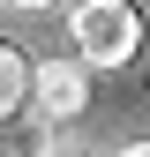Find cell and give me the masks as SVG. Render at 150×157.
Here are the masks:
<instances>
[{
    "label": "cell",
    "mask_w": 150,
    "mask_h": 157,
    "mask_svg": "<svg viewBox=\"0 0 150 157\" xmlns=\"http://www.w3.org/2000/svg\"><path fill=\"white\" fill-rule=\"evenodd\" d=\"M30 105L45 112V120H75V112H90V60H83V52H53V60H38Z\"/></svg>",
    "instance_id": "obj_2"
},
{
    "label": "cell",
    "mask_w": 150,
    "mask_h": 157,
    "mask_svg": "<svg viewBox=\"0 0 150 157\" xmlns=\"http://www.w3.org/2000/svg\"><path fill=\"white\" fill-rule=\"evenodd\" d=\"M53 150H60V120H45L38 105L0 120V157H53Z\"/></svg>",
    "instance_id": "obj_3"
},
{
    "label": "cell",
    "mask_w": 150,
    "mask_h": 157,
    "mask_svg": "<svg viewBox=\"0 0 150 157\" xmlns=\"http://www.w3.org/2000/svg\"><path fill=\"white\" fill-rule=\"evenodd\" d=\"M68 37L90 67H128L143 52V8L135 0H83L68 15Z\"/></svg>",
    "instance_id": "obj_1"
},
{
    "label": "cell",
    "mask_w": 150,
    "mask_h": 157,
    "mask_svg": "<svg viewBox=\"0 0 150 157\" xmlns=\"http://www.w3.org/2000/svg\"><path fill=\"white\" fill-rule=\"evenodd\" d=\"M30 82H38V60H23V45L0 37V120L30 105Z\"/></svg>",
    "instance_id": "obj_4"
},
{
    "label": "cell",
    "mask_w": 150,
    "mask_h": 157,
    "mask_svg": "<svg viewBox=\"0 0 150 157\" xmlns=\"http://www.w3.org/2000/svg\"><path fill=\"white\" fill-rule=\"evenodd\" d=\"M53 157H83V150H53Z\"/></svg>",
    "instance_id": "obj_7"
},
{
    "label": "cell",
    "mask_w": 150,
    "mask_h": 157,
    "mask_svg": "<svg viewBox=\"0 0 150 157\" xmlns=\"http://www.w3.org/2000/svg\"><path fill=\"white\" fill-rule=\"evenodd\" d=\"M8 8H23V15H38V8H53V0H8Z\"/></svg>",
    "instance_id": "obj_5"
},
{
    "label": "cell",
    "mask_w": 150,
    "mask_h": 157,
    "mask_svg": "<svg viewBox=\"0 0 150 157\" xmlns=\"http://www.w3.org/2000/svg\"><path fill=\"white\" fill-rule=\"evenodd\" d=\"M120 157H150V142H128V150H120Z\"/></svg>",
    "instance_id": "obj_6"
}]
</instances>
